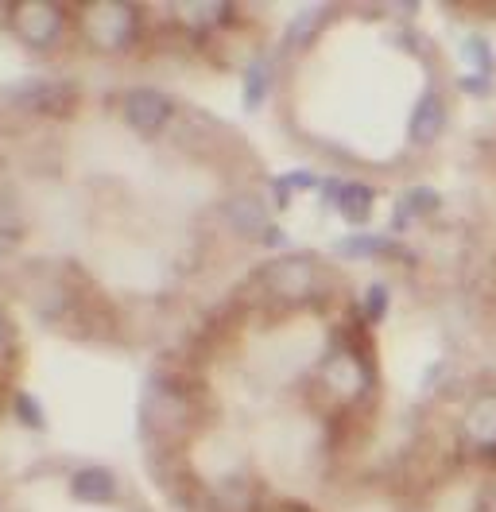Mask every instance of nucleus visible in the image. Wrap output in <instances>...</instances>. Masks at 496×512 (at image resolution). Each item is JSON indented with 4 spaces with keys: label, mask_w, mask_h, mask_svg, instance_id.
<instances>
[{
    "label": "nucleus",
    "mask_w": 496,
    "mask_h": 512,
    "mask_svg": "<svg viewBox=\"0 0 496 512\" xmlns=\"http://www.w3.org/2000/svg\"><path fill=\"white\" fill-rule=\"evenodd\" d=\"M256 280L283 307H307L326 291V268H322L318 256L283 253L276 260H268Z\"/></svg>",
    "instance_id": "nucleus-1"
},
{
    "label": "nucleus",
    "mask_w": 496,
    "mask_h": 512,
    "mask_svg": "<svg viewBox=\"0 0 496 512\" xmlns=\"http://www.w3.org/2000/svg\"><path fill=\"white\" fill-rule=\"evenodd\" d=\"M78 20H82L86 39H90L97 51H105V55H117L124 47H132L136 35H140V8L121 4V0L86 4V8L78 12Z\"/></svg>",
    "instance_id": "nucleus-2"
},
{
    "label": "nucleus",
    "mask_w": 496,
    "mask_h": 512,
    "mask_svg": "<svg viewBox=\"0 0 496 512\" xmlns=\"http://www.w3.org/2000/svg\"><path fill=\"white\" fill-rule=\"evenodd\" d=\"M186 423H190V388L175 377H155L144 392V427L159 439H171Z\"/></svg>",
    "instance_id": "nucleus-3"
},
{
    "label": "nucleus",
    "mask_w": 496,
    "mask_h": 512,
    "mask_svg": "<svg viewBox=\"0 0 496 512\" xmlns=\"http://www.w3.org/2000/svg\"><path fill=\"white\" fill-rule=\"evenodd\" d=\"M318 384H322L334 400L353 404V400H361L372 388V373H369V365H365V357L357 350L334 346V350L322 357V365H318Z\"/></svg>",
    "instance_id": "nucleus-4"
},
{
    "label": "nucleus",
    "mask_w": 496,
    "mask_h": 512,
    "mask_svg": "<svg viewBox=\"0 0 496 512\" xmlns=\"http://www.w3.org/2000/svg\"><path fill=\"white\" fill-rule=\"evenodd\" d=\"M8 28L20 35L28 47H55L66 32V12L51 0H20L12 8H4Z\"/></svg>",
    "instance_id": "nucleus-5"
},
{
    "label": "nucleus",
    "mask_w": 496,
    "mask_h": 512,
    "mask_svg": "<svg viewBox=\"0 0 496 512\" xmlns=\"http://www.w3.org/2000/svg\"><path fill=\"white\" fill-rule=\"evenodd\" d=\"M121 117L132 132L155 136V132H163V128L171 125L175 101L163 94V90H155V86H136V90H128L121 97Z\"/></svg>",
    "instance_id": "nucleus-6"
},
{
    "label": "nucleus",
    "mask_w": 496,
    "mask_h": 512,
    "mask_svg": "<svg viewBox=\"0 0 496 512\" xmlns=\"http://www.w3.org/2000/svg\"><path fill=\"white\" fill-rule=\"evenodd\" d=\"M458 435L473 454H496V392H481L465 404Z\"/></svg>",
    "instance_id": "nucleus-7"
},
{
    "label": "nucleus",
    "mask_w": 496,
    "mask_h": 512,
    "mask_svg": "<svg viewBox=\"0 0 496 512\" xmlns=\"http://www.w3.org/2000/svg\"><path fill=\"white\" fill-rule=\"evenodd\" d=\"M442 132H446V105L438 94H423L407 117V140L415 148H431Z\"/></svg>",
    "instance_id": "nucleus-8"
},
{
    "label": "nucleus",
    "mask_w": 496,
    "mask_h": 512,
    "mask_svg": "<svg viewBox=\"0 0 496 512\" xmlns=\"http://www.w3.org/2000/svg\"><path fill=\"white\" fill-rule=\"evenodd\" d=\"M70 493L82 505H109L117 501V478L105 466H82L70 474Z\"/></svg>",
    "instance_id": "nucleus-9"
},
{
    "label": "nucleus",
    "mask_w": 496,
    "mask_h": 512,
    "mask_svg": "<svg viewBox=\"0 0 496 512\" xmlns=\"http://www.w3.org/2000/svg\"><path fill=\"white\" fill-rule=\"evenodd\" d=\"M225 222L233 225L241 237H268V229H272L264 202L252 198V194H237V198L225 202Z\"/></svg>",
    "instance_id": "nucleus-10"
},
{
    "label": "nucleus",
    "mask_w": 496,
    "mask_h": 512,
    "mask_svg": "<svg viewBox=\"0 0 496 512\" xmlns=\"http://www.w3.org/2000/svg\"><path fill=\"white\" fill-rule=\"evenodd\" d=\"M326 202L338 206V214L345 222H369L376 194H372L369 183H330L326 187Z\"/></svg>",
    "instance_id": "nucleus-11"
},
{
    "label": "nucleus",
    "mask_w": 496,
    "mask_h": 512,
    "mask_svg": "<svg viewBox=\"0 0 496 512\" xmlns=\"http://www.w3.org/2000/svg\"><path fill=\"white\" fill-rule=\"evenodd\" d=\"M175 20L186 32H214L229 20V4L217 0H190V4H175Z\"/></svg>",
    "instance_id": "nucleus-12"
},
{
    "label": "nucleus",
    "mask_w": 496,
    "mask_h": 512,
    "mask_svg": "<svg viewBox=\"0 0 496 512\" xmlns=\"http://www.w3.org/2000/svg\"><path fill=\"white\" fill-rule=\"evenodd\" d=\"M12 97L28 109H39V113H62L70 105V86L62 82H28V86H16Z\"/></svg>",
    "instance_id": "nucleus-13"
},
{
    "label": "nucleus",
    "mask_w": 496,
    "mask_h": 512,
    "mask_svg": "<svg viewBox=\"0 0 496 512\" xmlns=\"http://www.w3.org/2000/svg\"><path fill=\"white\" fill-rule=\"evenodd\" d=\"M217 512H256V485L248 478H225L214 489Z\"/></svg>",
    "instance_id": "nucleus-14"
},
{
    "label": "nucleus",
    "mask_w": 496,
    "mask_h": 512,
    "mask_svg": "<svg viewBox=\"0 0 496 512\" xmlns=\"http://www.w3.org/2000/svg\"><path fill=\"white\" fill-rule=\"evenodd\" d=\"M268 82H272V63L268 59H252L245 74V105L248 109H256L264 94H268Z\"/></svg>",
    "instance_id": "nucleus-15"
},
{
    "label": "nucleus",
    "mask_w": 496,
    "mask_h": 512,
    "mask_svg": "<svg viewBox=\"0 0 496 512\" xmlns=\"http://www.w3.org/2000/svg\"><path fill=\"white\" fill-rule=\"evenodd\" d=\"M322 16H330V8H307V12L287 28V43H291V47H303L310 35L318 32V20H322Z\"/></svg>",
    "instance_id": "nucleus-16"
},
{
    "label": "nucleus",
    "mask_w": 496,
    "mask_h": 512,
    "mask_svg": "<svg viewBox=\"0 0 496 512\" xmlns=\"http://www.w3.org/2000/svg\"><path fill=\"white\" fill-rule=\"evenodd\" d=\"M310 187H314V175H310V171H291V175H279L276 183H272V194H276L279 206H287V202H291V194L310 191Z\"/></svg>",
    "instance_id": "nucleus-17"
},
{
    "label": "nucleus",
    "mask_w": 496,
    "mask_h": 512,
    "mask_svg": "<svg viewBox=\"0 0 496 512\" xmlns=\"http://www.w3.org/2000/svg\"><path fill=\"white\" fill-rule=\"evenodd\" d=\"M462 51H465V63L473 66V70H481V74H489V70H493V47H489L481 35H469Z\"/></svg>",
    "instance_id": "nucleus-18"
},
{
    "label": "nucleus",
    "mask_w": 496,
    "mask_h": 512,
    "mask_svg": "<svg viewBox=\"0 0 496 512\" xmlns=\"http://www.w3.org/2000/svg\"><path fill=\"white\" fill-rule=\"evenodd\" d=\"M365 315H369V319H384V315H388V288H384V284H372V288L365 291Z\"/></svg>",
    "instance_id": "nucleus-19"
},
{
    "label": "nucleus",
    "mask_w": 496,
    "mask_h": 512,
    "mask_svg": "<svg viewBox=\"0 0 496 512\" xmlns=\"http://www.w3.org/2000/svg\"><path fill=\"white\" fill-rule=\"evenodd\" d=\"M12 350V322H8V315L0 311V357Z\"/></svg>",
    "instance_id": "nucleus-20"
},
{
    "label": "nucleus",
    "mask_w": 496,
    "mask_h": 512,
    "mask_svg": "<svg viewBox=\"0 0 496 512\" xmlns=\"http://www.w3.org/2000/svg\"><path fill=\"white\" fill-rule=\"evenodd\" d=\"M279 512H314V509L299 505V501H283V505H279Z\"/></svg>",
    "instance_id": "nucleus-21"
},
{
    "label": "nucleus",
    "mask_w": 496,
    "mask_h": 512,
    "mask_svg": "<svg viewBox=\"0 0 496 512\" xmlns=\"http://www.w3.org/2000/svg\"><path fill=\"white\" fill-rule=\"evenodd\" d=\"M485 512H496V489L489 493V501H485Z\"/></svg>",
    "instance_id": "nucleus-22"
}]
</instances>
